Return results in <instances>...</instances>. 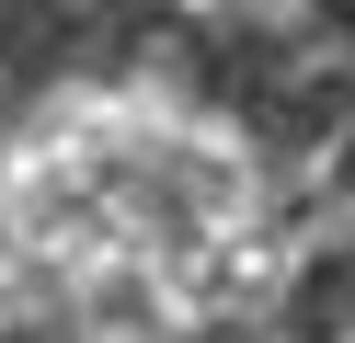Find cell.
<instances>
[{
	"mask_svg": "<svg viewBox=\"0 0 355 343\" xmlns=\"http://www.w3.org/2000/svg\"><path fill=\"white\" fill-rule=\"evenodd\" d=\"M286 343H355V206L321 218V240H309V286H298V332Z\"/></svg>",
	"mask_w": 355,
	"mask_h": 343,
	"instance_id": "6da1fadb",
	"label": "cell"
},
{
	"mask_svg": "<svg viewBox=\"0 0 355 343\" xmlns=\"http://www.w3.org/2000/svg\"><path fill=\"white\" fill-rule=\"evenodd\" d=\"M58 343H195V320H172V309H69Z\"/></svg>",
	"mask_w": 355,
	"mask_h": 343,
	"instance_id": "7a4b0ae2",
	"label": "cell"
}]
</instances>
